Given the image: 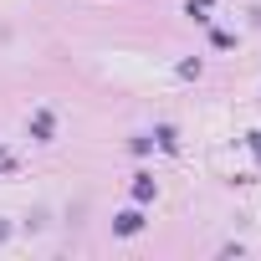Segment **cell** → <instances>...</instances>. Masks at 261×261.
I'll return each mask as SVG.
<instances>
[{
  "label": "cell",
  "instance_id": "obj_1",
  "mask_svg": "<svg viewBox=\"0 0 261 261\" xmlns=\"http://www.w3.org/2000/svg\"><path fill=\"white\" fill-rule=\"evenodd\" d=\"M139 225H144V215H139V210H123V215H118V236H134Z\"/></svg>",
  "mask_w": 261,
  "mask_h": 261
},
{
  "label": "cell",
  "instance_id": "obj_2",
  "mask_svg": "<svg viewBox=\"0 0 261 261\" xmlns=\"http://www.w3.org/2000/svg\"><path fill=\"white\" fill-rule=\"evenodd\" d=\"M134 200H154V179H149V174L134 179Z\"/></svg>",
  "mask_w": 261,
  "mask_h": 261
},
{
  "label": "cell",
  "instance_id": "obj_3",
  "mask_svg": "<svg viewBox=\"0 0 261 261\" xmlns=\"http://www.w3.org/2000/svg\"><path fill=\"white\" fill-rule=\"evenodd\" d=\"M251 149H256V154H261V134H251Z\"/></svg>",
  "mask_w": 261,
  "mask_h": 261
}]
</instances>
